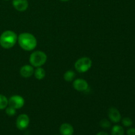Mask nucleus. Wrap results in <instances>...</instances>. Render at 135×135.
Segmentation results:
<instances>
[{
	"mask_svg": "<svg viewBox=\"0 0 135 135\" xmlns=\"http://www.w3.org/2000/svg\"><path fill=\"white\" fill-rule=\"evenodd\" d=\"M100 125L104 129H108L111 127V123L108 120L102 119L100 122Z\"/></svg>",
	"mask_w": 135,
	"mask_h": 135,
	"instance_id": "f3484780",
	"label": "nucleus"
},
{
	"mask_svg": "<svg viewBox=\"0 0 135 135\" xmlns=\"http://www.w3.org/2000/svg\"><path fill=\"white\" fill-rule=\"evenodd\" d=\"M13 5L16 10L18 11H25L28 7L27 0H13Z\"/></svg>",
	"mask_w": 135,
	"mask_h": 135,
	"instance_id": "6e6552de",
	"label": "nucleus"
},
{
	"mask_svg": "<svg viewBox=\"0 0 135 135\" xmlns=\"http://www.w3.org/2000/svg\"><path fill=\"white\" fill-rule=\"evenodd\" d=\"M96 135H109V134H108L107 133H105V132L101 131V132H99V133Z\"/></svg>",
	"mask_w": 135,
	"mask_h": 135,
	"instance_id": "aec40b11",
	"label": "nucleus"
},
{
	"mask_svg": "<svg viewBox=\"0 0 135 135\" xmlns=\"http://www.w3.org/2000/svg\"><path fill=\"white\" fill-rule=\"evenodd\" d=\"M5 1H9V0H5Z\"/></svg>",
	"mask_w": 135,
	"mask_h": 135,
	"instance_id": "4be33fe9",
	"label": "nucleus"
},
{
	"mask_svg": "<svg viewBox=\"0 0 135 135\" xmlns=\"http://www.w3.org/2000/svg\"><path fill=\"white\" fill-rule=\"evenodd\" d=\"M60 1H64V2H66V1H69V0H60Z\"/></svg>",
	"mask_w": 135,
	"mask_h": 135,
	"instance_id": "412c9836",
	"label": "nucleus"
},
{
	"mask_svg": "<svg viewBox=\"0 0 135 135\" xmlns=\"http://www.w3.org/2000/svg\"><path fill=\"white\" fill-rule=\"evenodd\" d=\"M17 40L20 46L26 51H32L37 46L36 38L30 33H22L18 36Z\"/></svg>",
	"mask_w": 135,
	"mask_h": 135,
	"instance_id": "f257e3e1",
	"label": "nucleus"
},
{
	"mask_svg": "<svg viewBox=\"0 0 135 135\" xmlns=\"http://www.w3.org/2000/svg\"><path fill=\"white\" fill-rule=\"evenodd\" d=\"M108 116L110 119L111 121L113 123H118L119 122L121 119V114L115 108H111L108 111Z\"/></svg>",
	"mask_w": 135,
	"mask_h": 135,
	"instance_id": "1a4fd4ad",
	"label": "nucleus"
},
{
	"mask_svg": "<svg viewBox=\"0 0 135 135\" xmlns=\"http://www.w3.org/2000/svg\"><path fill=\"white\" fill-rule=\"evenodd\" d=\"M59 131L61 135H73L74 133L73 127L69 123H63L61 125Z\"/></svg>",
	"mask_w": 135,
	"mask_h": 135,
	"instance_id": "9b49d317",
	"label": "nucleus"
},
{
	"mask_svg": "<svg viewBox=\"0 0 135 135\" xmlns=\"http://www.w3.org/2000/svg\"><path fill=\"white\" fill-rule=\"evenodd\" d=\"M34 70L32 65H25L20 69V74L24 78H29L34 74Z\"/></svg>",
	"mask_w": 135,
	"mask_h": 135,
	"instance_id": "9d476101",
	"label": "nucleus"
},
{
	"mask_svg": "<svg viewBox=\"0 0 135 135\" xmlns=\"http://www.w3.org/2000/svg\"><path fill=\"white\" fill-rule=\"evenodd\" d=\"M127 133V135H135V129L131 128V129H128Z\"/></svg>",
	"mask_w": 135,
	"mask_h": 135,
	"instance_id": "6ab92c4d",
	"label": "nucleus"
},
{
	"mask_svg": "<svg viewBox=\"0 0 135 135\" xmlns=\"http://www.w3.org/2000/svg\"><path fill=\"white\" fill-rule=\"evenodd\" d=\"M112 135H124V129L120 125H115L112 129Z\"/></svg>",
	"mask_w": 135,
	"mask_h": 135,
	"instance_id": "ddd939ff",
	"label": "nucleus"
},
{
	"mask_svg": "<svg viewBox=\"0 0 135 135\" xmlns=\"http://www.w3.org/2000/svg\"><path fill=\"white\" fill-rule=\"evenodd\" d=\"M8 105L16 109H20L25 105V100L22 96L15 95L8 100Z\"/></svg>",
	"mask_w": 135,
	"mask_h": 135,
	"instance_id": "39448f33",
	"label": "nucleus"
},
{
	"mask_svg": "<svg viewBox=\"0 0 135 135\" xmlns=\"http://www.w3.org/2000/svg\"><path fill=\"white\" fill-rule=\"evenodd\" d=\"M18 37L17 34L12 30H6L0 36V45L5 49L13 47L17 42Z\"/></svg>",
	"mask_w": 135,
	"mask_h": 135,
	"instance_id": "f03ea898",
	"label": "nucleus"
},
{
	"mask_svg": "<svg viewBox=\"0 0 135 135\" xmlns=\"http://www.w3.org/2000/svg\"><path fill=\"white\" fill-rule=\"evenodd\" d=\"M122 123L125 127H131L133 125V121L129 117H125L123 119Z\"/></svg>",
	"mask_w": 135,
	"mask_h": 135,
	"instance_id": "a211bd4d",
	"label": "nucleus"
},
{
	"mask_svg": "<svg viewBox=\"0 0 135 135\" xmlns=\"http://www.w3.org/2000/svg\"><path fill=\"white\" fill-rule=\"evenodd\" d=\"M8 105V99L5 96L0 94V109H3Z\"/></svg>",
	"mask_w": 135,
	"mask_h": 135,
	"instance_id": "2eb2a0df",
	"label": "nucleus"
},
{
	"mask_svg": "<svg viewBox=\"0 0 135 135\" xmlns=\"http://www.w3.org/2000/svg\"><path fill=\"white\" fill-rule=\"evenodd\" d=\"M5 112H6L7 115L8 116L12 117V116H14L16 114V109L9 106L6 108V109H5Z\"/></svg>",
	"mask_w": 135,
	"mask_h": 135,
	"instance_id": "dca6fc26",
	"label": "nucleus"
},
{
	"mask_svg": "<svg viewBox=\"0 0 135 135\" xmlns=\"http://www.w3.org/2000/svg\"><path fill=\"white\" fill-rule=\"evenodd\" d=\"M74 88L79 92H83L88 89V84L85 80L83 79H77L73 82Z\"/></svg>",
	"mask_w": 135,
	"mask_h": 135,
	"instance_id": "0eeeda50",
	"label": "nucleus"
},
{
	"mask_svg": "<svg viewBox=\"0 0 135 135\" xmlns=\"http://www.w3.org/2000/svg\"><path fill=\"white\" fill-rule=\"evenodd\" d=\"M76 74L73 71H67L64 74V79L67 82H71L75 78Z\"/></svg>",
	"mask_w": 135,
	"mask_h": 135,
	"instance_id": "4468645a",
	"label": "nucleus"
},
{
	"mask_svg": "<svg viewBox=\"0 0 135 135\" xmlns=\"http://www.w3.org/2000/svg\"><path fill=\"white\" fill-rule=\"evenodd\" d=\"M92 67V61L90 58L84 57L78 59L75 64V67L79 73H85Z\"/></svg>",
	"mask_w": 135,
	"mask_h": 135,
	"instance_id": "20e7f679",
	"label": "nucleus"
},
{
	"mask_svg": "<svg viewBox=\"0 0 135 135\" xmlns=\"http://www.w3.org/2000/svg\"><path fill=\"white\" fill-rule=\"evenodd\" d=\"M34 73L36 79H37L38 80H42L46 76V71L43 68L40 67H37L36 69L34 71Z\"/></svg>",
	"mask_w": 135,
	"mask_h": 135,
	"instance_id": "f8f14e48",
	"label": "nucleus"
},
{
	"mask_svg": "<svg viewBox=\"0 0 135 135\" xmlns=\"http://www.w3.org/2000/svg\"><path fill=\"white\" fill-rule=\"evenodd\" d=\"M47 61V55L42 51H36L32 53L29 61L32 67H39L45 64Z\"/></svg>",
	"mask_w": 135,
	"mask_h": 135,
	"instance_id": "7ed1b4c3",
	"label": "nucleus"
},
{
	"mask_svg": "<svg viewBox=\"0 0 135 135\" xmlns=\"http://www.w3.org/2000/svg\"><path fill=\"white\" fill-rule=\"evenodd\" d=\"M30 123V119L26 114H21L17 117L16 121L17 127L19 130H25L28 127Z\"/></svg>",
	"mask_w": 135,
	"mask_h": 135,
	"instance_id": "423d86ee",
	"label": "nucleus"
}]
</instances>
